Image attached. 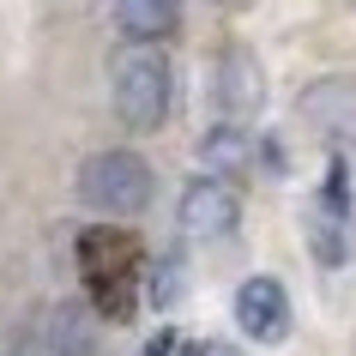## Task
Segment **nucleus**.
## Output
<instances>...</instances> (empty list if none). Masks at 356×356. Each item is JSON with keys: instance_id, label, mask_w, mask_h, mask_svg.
I'll list each match as a JSON object with an SVG mask.
<instances>
[{"instance_id": "nucleus-1", "label": "nucleus", "mask_w": 356, "mask_h": 356, "mask_svg": "<svg viewBox=\"0 0 356 356\" xmlns=\"http://www.w3.org/2000/svg\"><path fill=\"white\" fill-rule=\"evenodd\" d=\"M109 97L115 115L133 133H157L169 115V60L157 42H121L109 60Z\"/></svg>"}, {"instance_id": "nucleus-2", "label": "nucleus", "mask_w": 356, "mask_h": 356, "mask_svg": "<svg viewBox=\"0 0 356 356\" xmlns=\"http://www.w3.org/2000/svg\"><path fill=\"white\" fill-rule=\"evenodd\" d=\"M79 272L91 284V302L109 320L133 314V284H139V242L127 229H85L79 236Z\"/></svg>"}, {"instance_id": "nucleus-3", "label": "nucleus", "mask_w": 356, "mask_h": 356, "mask_svg": "<svg viewBox=\"0 0 356 356\" xmlns=\"http://www.w3.org/2000/svg\"><path fill=\"white\" fill-rule=\"evenodd\" d=\"M79 200L103 218H139L151 206V163L139 151H91L85 163H79Z\"/></svg>"}, {"instance_id": "nucleus-4", "label": "nucleus", "mask_w": 356, "mask_h": 356, "mask_svg": "<svg viewBox=\"0 0 356 356\" xmlns=\"http://www.w3.org/2000/svg\"><path fill=\"white\" fill-rule=\"evenodd\" d=\"M175 218H181V229H188V236H200V242H218V236H229V229H236V218H242V200L229 193V181H218V175H200V181H188V188H181V206H175Z\"/></svg>"}, {"instance_id": "nucleus-5", "label": "nucleus", "mask_w": 356, "mask_h": 356, "mask_svg": "<svg viewBox=\"0 0 356 356\" xmlns=\"http://www.w3.org/2000/svg\"><path fill=\"white\" fill-rule=\"evenodd\" d=\"M266 103V79H260V60H254V49H224V60H218V109H224V121H254Z\"/></svg>"}, {"instance_id": "nucleus-6", "label": "nucleus", "mask_w": 356, "mask_h": 356, "mask_svg": "<svg viewBox=\"0 0 356 356\" xmlns=\"http://www.w3.org/2000/svg\"><path fill=\"white\" fill-rule=\"evenodd\" d=\"M236 326L254 344H278L290 332V296H284V284L278 278H248L236 290Z\"/></svg>"}, {"instance_id": "nucleus-7", "label": "nucleus", "mask_w": 356, "mask_h": 356, "mask_svg": "<svg viewBox=\"0 0 356 356\" xmlns=\"http://www.w3.org/2000/svg\"><path fill=\"white\" fill-rule=\"evenodd\" d=\"M302 115H308L326 139H344V133L356 139V85L350 79H320L314 91L302 97Z\"/></svg>"}, {"instance_id": "nucleus-8", "label": "nucleus", "mask_w": 356, "mask_h": 356, "mask_svg": "<svg viewBox=\"0 0 356 356\" xmlns=\"http://www.w3.org/2000/svg\"><path fill=\"white\" fill-rule=\"evenodd\" d=\"M115 24L127 42H163L181 31V0H115Z\"/></svg>"}, {"instance_id": "nucleus-9", "label": "nucleus", "mask_w": 356, "mask_h": 356, "mask_svg": "<svg viewBox=\"0 0 356 356\" xmlns=\"http://www.w3.org/2000/svg\"><path fill=\"white\" fill-rule=\"evenodd\" d=\"M200 163L224 181V175H242L248 163H254V139H248L236 121H224V127H211L206 139H200Z\"/></svg>"}, {"instance_id": "nucleus-10", "label": "nucleus", "mask_w": 356, "mask_h": 356, "mask_svg": "<svg viewBox=\"0 0 356 356\" xmlns=\"http://www.w3.org/2000/svg\"><path fill=\"white\" fill-rule=\"evenodd\" d=\"M49 350L55 356H91L97 350V326L85 302H60L49 308Z\"/></svg>"}, {"instance_id": "nucleus-11", "label": "nucleus", "mask_w": 356, "mask_h": 356, "mask_svg": "<svg viewBox=\"0 0 356 356\" xmlns=\"http://www.w3.org/2000/svg\"><path fill=\"white\" fill-rule=\"evenodd\" d=\"M338 224H344V218H338L332 206H320V200L308 206V236H314V254H320L326 266L344 260V236H338Z\"/></svg>"}, {"instance_id": "nucleus-12", "label": "nucleus", "mask_w": 356, "mask_h": 356, "mask_svg": "<svg viewBox=\"0 0 356 356\" xmlns=\"http://www.w3.org/2000/svg\"><path fill=\"white\" fill-rule=\"evenodd\" d=\"M145 356H175V332H169V326H163V332H157V338H151V344H145Z\"/></svg>"}, {"instance_id": "nucleus-13", "label": "nucleus", "mask_w": 356, "mask_h": 356, "mask_svg": "<svg viewBox=\"0 0 356 356\" xmlns=\"http://www.w3.org/2000/svg\"><path fill=\"white\" fill-rule=\"evenodd\" d=\"M206 356H236V350H229V344H206Z\"/></svg>"}, {"instance_id": "nucleus-14", "label": "nucleus", "mask_w": 356, "mask_h": 356, "mask_svg": "<svg viewBox=\"0 0 356 356\" xmlns=\"http://www.w3.org/2000/svg\"><path fill=\"white\" fill-rule=\"evenodd\" d=\"M181 356H206V344H188V350H181Z\"/></svg>"}]
</instances>
